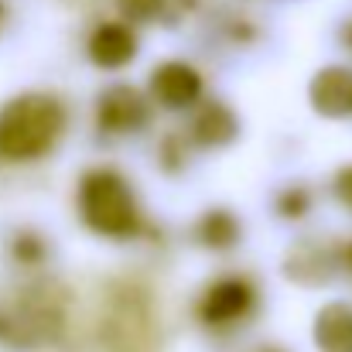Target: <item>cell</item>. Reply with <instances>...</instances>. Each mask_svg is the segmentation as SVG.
<instances>
[{
    "label": "cell",
    "instance_id": "cell-10",
    "mask_svg": "<svg viewBox=\"0 0 352 352\" xmlns=\"http://www.w3.org/2000/svg\"><path fill=\"white\" fill-rule=\"evenodd\" d=\"M332 267H336V260L322 243H301L287 260V277L315 287V284H325L332 277Z\"/></svg>",
    "mask_w": 352,
    "mask_h": 352
},
{
    "label": "cell",
    "instance_id": "cell-5",
    "mask_svg": "<svg viewBox=\"0 0 352 352\" xmlns=\"http://www.w3.org/2000/svg\"><path fill=\"white\" fill-rule=\"evenodd\" d=\"M147 117H151L147 100L126 82H117V86L103 89L100 100H96V126H100V133H110V137L137 133V130L147 126Z\"/></svg>",
    "mask_w": 352,
    "mask_h": 352
},
{
    "label": "cell",
    "instance_id": "cell-18",
    "mask_svg": "<svg viewBox=\"0 0 352 352\" xmlns=\"http://www.w3.org/2000/svg\"><path fill=\"white\" fill-rule=\"evenodd\" d=\"M346 263H349V267H352V246H349V250H346Z\"/></svg>",
    "mask_w": 352,
    "mask_h": 352
},
{
    "label": "cell",
    "instance_id": "cell-16",
    "mask_svg": "<svg viewBox=\"0 0 352 352\" xmlns=\"http://www.w3.org/2000/svg\"><path fill=\"white\" fill-rule=\"evenodd\" d=\"M3 14H7V7H3V0H0V24H3Z\"/></svg>",
    "mask_w": 352,
    "mask_h": 352
},
{
    "label": "cell",
    "instance_id": "cell-13",
    "mask_svg": "<svg viewBox=\"0 0 352 352\" xmlns=\"http://www.w3.org/2000/svg\"><path fill=\"white\" fill-rule=\"evenodd\" d=\"M45 253H48L45 239L34 233H17L14 243H10V256H14L21 267H38V263L45 260Z\"/></svg>",
    "mask_w": 352,
    "mask_h": 352
},
{
    "label": "cell",
    "instance_id": "cell-9",
    "mask_svg": "<svg viewBox=\"0 0 352 352\" xmlns=\"http://www.w3.org/2000/svg\"><path fill=\"white\" fill-rule=\"evenodd\" d=\"M315 346L318 352H352V308L332 301L315 315Z\"/></svg>",
    "mask_w": 352,
    "mask_h": 352
},
{
    "label": "cell",
    "instance_id": "cell-2",
    "mask_svg": "<svg viewBox=\"0 0 352 352\" xmlns=\"http://www.w3.org/2000/svg\"><path fill=\"white\" fill-rule=\"evenodd\" d=\"M79 216L93 233L107 239H133L144 226V212L130 182L113 168H89L82 175Z\"/></svg>",
    "mask_w": 352,
    "mask_h": 352
},
{
    "label": "cell",
    "instance_id": "cell-1",
    "mask_svg": "<svg viewBox=\"0 0 352 352\" xmlns=\"http://www.w3.org/2000/svg\"><path fill=\"white\" fill-rule=\"evenodd\" d=\"M69 110L55 93H21L0 107V161H38L55 151Z\"/></svg>",
    "mask_w": 352,
    "mask_h": 352
},
{
    "label": "cell",
    "instance_id": "cell-4",
    "mask_svg": "<svg viewBox=\"0 0 352 352\" xmlns=\"http://www.w3.org/2000/svg\"><path fill=\"white\" fill-rule=\"evenodd\" d=\"M147 93L161 110H192L202 96V76L195 65L182 58H168L151 69Z\"/></svg>",
    "mask_w": 352,
    "mask_h": 352
},
{
    "label": "cell",
    "instance_id": "cell-14",
    "mask_svg": "<svg viewBox=\"0 0 352 352\" xmlns=\"http://www.w3.org/2000/svg\"><path fill=\"white\" fill-rule=\"evenodd\" d=\"M308 206H311V195H308L301 185L284 188L280 199H277V212H280L284 219H301V216L308 212Z\"/></svg>",
    "mask_w": 352,
    "mask_h": 352
},
{
    "label": "cell",
    "instance_id": "cell-15",
    "mask_svg": "<svg viewBox=\"0 0 352 352\" xmlns=\"http://www.w3.org/2000/svg\"><path fill=\"white\" fill-rule=\"evenodd\" d=\"M336 195H339V202L346 209H352V164L339 168V175H336Z\"/></svg>",
    "mask_w": 352,
    "mask_h": 352
},
{
    "label": "cell",
    "instance_id": "cell-6",
    "mask_svg": "<svg viewBox=\"0 0 352 352\" xmlns=\"http://www.w3.org/2000/svg\"><path fill=\"white\" fill-rule=\"evenodd\" d=\"M140 52V41H137V31L133 24L126 21H103L93 28L89 41H86V55L96 69H123L137 58Z\"/></svg>",
    "mask_w": 352,
    "mask_h": 352
},
{
    "label": "cell",
    "instance_id": "cell-3",
    "mask_svg": "<svg viewBox=\"0 0 352 352\" xmlns=\"http://www.w3.org/2000/svg\"><path fill=\"white\" fill-rule=\"evenodd\" d=\"M256 308V287L243 274H226L212 280L199 298V318L209 329H233L243 325Z\"/></svg>",
    "mask_w": 352,
    "mask_h": 352
},
{
    "label": "cell",
    "instance_id": "cell-7",
    "mask_svg": "<svg viewBox=\"0 0 352 352\" xmlns=\"http://www.w3.org/2000/svg\"><path fill=\"white\" fill-rule=\"evenodd\" d=\"M311 107L315 113L329 120H342L352 113V72L346 65H325L322 72H315L311 86H308Z\"/></svg>",
    "mask_w": 352,
    "mask_h": 352
},
{
    "label": "cell",
    "instance_id": "cell-11",
    "mask_svg": "<svg viewBox=\"0 0 352 352\" xmlns=\"http://www.w3.org/2000/svg\"><path fill=\"white\" fill-rule=\"evenodd\" d=\"M239 236H243V226L230 209H209L195 223V239L209 250H230L239 243Z\"/></svg>",
    "mask_w": 352,
    "mask_h": 352
},
{
    "label": "cell",
    "instance_id": "cell-19",
    "mask_svg": "<svg viewBox=\"0 0 352 352\" xmlns=\"http://www.w3.org/2000/svg\"><path fill=\"white\" fill-rule=\"evenodd\" d=\"M263 352H280V349H263Z\"/></svg>",
    "mask_w": 352,
    "mask_h": 352
},
{
    "label": "cell",
    "instance_id": "cell-8",
    "mask_svg": "<svg viewBox=\"0 0 352 352\" xmlns=\"http://www.w3.org/2000/svg\"><path fill=\"white\" fill-rule=\"evenodd\" d=\"M236 133H239L236 113L226 103H216V100L206 103V107H199L195 117H192V126H188V137H192L199 147H206V151H216V147L233 144Z\"/></svg>",
    "mask_w": 352,
    "mask_h": 352
},
{
    "label": "cell",
    "instance_id": "cell-12",
    "mask_svg": "<svg viewBox=\"0 0 352 352\" xmlns=\"http://www.w3.org/2000/svg\"><path fill=\"white\" fill-rule=\"evenodd\" d=\"M113 7L120 10V21L126 24H151L164 14L168 0H113Z\"/></svg>",
    "mask_w": 352,
    "mask_h": 352
},
{
    "label": "cell",
    "instance_id": "cell-17",
    "mask_svg": "<svg viewBox=\"0 0 352 352\" xmlns=\"http://www.w3.org/2000/svg\"><path fill=\"white\" fill-rule=\"evenodd\" d=\"M346 41H349V45H352V24H349V28H346Z\"/></svg>",
    "mask_w": 352,
    "mask_h": 352
}]
</instances>
